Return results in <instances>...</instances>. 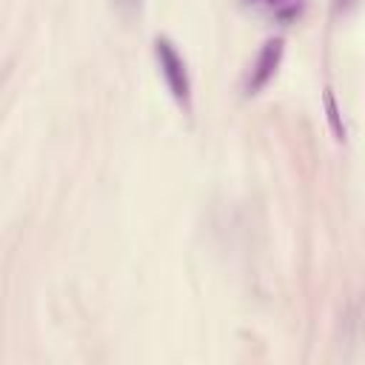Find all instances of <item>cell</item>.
<instances>
[{
  "label": "cell",
  "instance_id": "cell-6",
  "mask_svg": "<svg viewBox=\"0 0 365 365\" xmlns=\"http://www.w3.org/2000/svg\"><path fill=\"white\" fill-rule=\"evenodd\" d=\"M268 6H282V3H288V0H265Z\"/></svg>",
  "mask_w": 365,
  "mask_h": 365
},
{
  "label": "cell",
  "instance_id": "cell-1",
  "mask_svg": "<svg viewBox=\"0 0 365 365\" xmlns=\"http://www.w3.org/2000/svg\"><path fill=\"white\" fill-rule=\"evenodd\" d=\"M154 60H157V68L163 74V83L165 88L171 91L174 103L182 108V111H191V97H194V86H191V74H188V63L182 57V51L177 48V43L165 34H157L154 37Z\"/></svg>",
  "mask_w": 365,
  "mask_h": 365
},
{
  "label": "cell",
  "instance_id": "cell-3",
  "mask_svg": "<svg viewBox=\"0 0 365 365\" xmlns=\"http://www.w3.org/2000/svg\"><path fill=\"white\" fill-rule=\"evenodd\" d=\"M322 103H325V120H328V128H331L334 140L345 143V140H348V125H345V120H342V108H339V103H336V97H334L331 88L322 91Z\"/></svg>",
  "mask_w": 365,
  "mask_h": 365
},
{
  "label": "cell",
  "instance_id": "cell-5",
  "mask_svg": "<svg viewBox=\"0 0 365 365\" xmlns=\"http://www.w3.org/2000/svg\"><path fill=\"white\" fill-rule=\"evenodd\" d=\"M354 6H356V0H334V11H336V14H342V11L354 9Z\"/></svg>",
  "mask_w": 365,
  "mask_h": 365
},
{
  "label": "cell",
  "instance_id": "cell-4",
  "mask_svg": "<svg viewBox=\"0 0 365 365\" xmlns=\"http://www.w3.org/2000/svg\"><path fill=\"white\" fill-rule=\"evenodd\" d=\"M111 3H114L117 14H120V17H125V20L137 17V14H140V9H143V0H111Z\"/></svg>",
  "mask_w": 365,
  "mask_h": 365
},
{
  "label": "cell",
  "instance_id": "cell-2",
  "mask_svg": "<svg viewBox=\"0 0 365 365\" xmlns=\"http://www.w3.org/2000/svg\"><path fill=\"white\" fill-rule=\"evenodd\" d=\"M282 57H285V40H282V37H271V40H265L262 48L257 51V60L251 63L248 77H245V94H257V91H262V88L274 80V74H277Z\"/></svg>",
  "mask_w": 365,
  "mask_h": 365
}]
</instances>
